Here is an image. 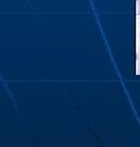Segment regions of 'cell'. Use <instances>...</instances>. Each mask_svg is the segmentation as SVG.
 I'll return each instance as SVG.
<instances>
[{"mask_svg":"<svg viewBox=\"0 0 140 147\" xmlns=\"http://www.w3.org/2000/svg\"><path fill=\"white\" fill-rule=\"evenodd\" d=\"M136 14H137V15H140V0H137V1H136Z\"/></svg>","mask_w":140,"mask_h":147,"instance_id":"obj_1","label":"cell"}]
</instances>
